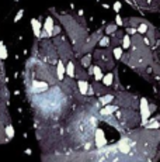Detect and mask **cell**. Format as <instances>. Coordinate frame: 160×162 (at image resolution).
Listing matches in <instances>:
<instances>
[{"instance_id":"1","label":"cell","mask_w":160,"mask_h":162,"mask_svg":"<svg viewBox=\"0 0 160 162\" xmlns=\"http://www.w3.org/2000/svg\"><path fill=\"white\" fill-rule=\"evenodd\" d=\"M155 110V106H152V109H150V106H149V102L142 97L141 99V103H139V113H141V120H142V123H146L147 121V118L150 117V113Z\"/></svg>"},{"instance_id":"2","label":"cell","mask_w":160,"mask_h":162,"mask_svg":"<svg viewBox=\"0 0 160 162\" xmlns=\"http://www.w3.org/2000/svg\"><path fill=\"white\" fill-rule=\"evenodd\" d=\"M118 110V106H115V104H107V106H103V109L100 110V114L101 116H111L112 113H115Z\"/></svg>"},{"instance_id":"3","label":"cell","mask_w":160,"mask_h":162,"mask_svg":"<svg viewBox=\"0 0 160 162\" xmlns=\"http://www.w3.org/2000/svg\"><path fill=\"white\" fill-rule=\"evenodd\" d=\"M53 18L52 17H47V20H45V24H44V31L48 34L49 37L52 35V31H53Z\"/></svg>"},{"instance_id":"4","label":"cell","mask_w":160,"mask_h":162,"mask_svg":"<svg viewBox=\"0 0 160 162\" xmlns=\"http://www.w3.org/2000/svg\"><path fill=\"white\" fill-rule=\"evenodd\" d=\"M31 26H32V31H34V35L37 37V38H39V35H41V23L37 20V18H31Z\"/></svg>"},{"instance_id":"5","label":"cell","mask_w":160,"mask_h":162,"mask_svg":"<svg viewBox=\"0 0 160 162\" xmlns=\"http://www.w3.org/2000/svg\"><path fill=\"white\" fill-rule=\"evenodd\" d=\"M65 72H66V68L62 61H59L58 65H56V79L59 81H63V76H65Z\"/></svg>"},{"instance_id":"6","label":"cell","mask_w":160,"mask_h":162,"mask_svg":"<svg viewBox=\"0 0 160 162\" xmlns=\"http://www.w3.org/2000/svg\"><path fill=\"white\" fill-rule=\"evenodd\" d=\"M66 75L70 78V79H73L75 76H76V66H75V64L70 61V62H67V65H66Z\"/></svg>"},{"instance_id":"7","label":"cell","mask_w":160,"mask_h":162,"mask_svg":"<svg viewBox=\"0 0 160 162\" xmlns=\"http://www.w3.org/2000/svg\"><path fill=\"white\" fill-rule=\"evenodd\" d=\"M77 87H79V93L86 96L87 95V90H89V83L86 81H77Z\"/></svg>"},{"instance_id":"8","label":"cell","mask_w":160,"mask_h":162,"mask_svg":"<svg viewBox=\"0 0 160 162\" xmlns=\"http://www.w3.org/2000/svg\"><path fill=\"white\" fill-rule=\"evenodd\" d=\"M93 75H94V79L97 82L103 81V78H104V75H103V72H101V68L98 66V65H93Z\"/></svg>"},{"instance_id":"9","label":"cell","mask_w":160,"mask_h":162,"mask_svg":"<svg viewBox=\"0 0 160 162\" xmlns=\"http://www.w3.org/2000/svg\"><path fill=\"white\" fill-rule=\"evenodd\" d=\"M112 100H114V96H112V95H103V96L100 97V104L107 106V104L111 103Z\"/></svg>"},{"instance_id":"10","label":"cell","mask_w":160,"mask_h":162,"mask_svg":"<svg viewBox=\"0 0 160 162\" xmlns=\"http://www.w3.org/2000/svg\"><path fill=\"white\" fill-rule=\"evenodd\" d=\"M90 64H91V55L87 54L86 56L81 58V66H83V68H90V66H91Z\"/></svg>"},{"instance_id":"11","label":"cell","mask_w":160,"mask_h":162,"mask_svg":"<svg viewBox=\"0 0 160 162\" xmlns=\"http://www.w3.org/2000/svg\"><path fill=\"white\" fill-rule=\"evenodd\" d=\"M4 132H6V137H7V140H11V138L14 137V128H13V126H11V124L6 126Z\"/></svg>"},{"instance_id":"12","label":"cell","mask_w":160,"mask_h":162,"mask_svg":"<svg viewBox=\"0 0 160 162\" xmlns=\"http://www.w3.org/2000/svg\"><path fill=\"white\" fill-rule=\"evenodd\" d=\"M112 81H114V75H112V73H107V75L103 78V83H104V86H111Z\"/></svg>"},{"instance_id":"13","label":"cell","mask_w":160,"mask_h":162,"mask_svg":"<svg viewBox=\"0 0 160 162\" xmlns=\"http://www.w3.org/2000/svg\"><path fill=\"white\" fill-rule=\"evenodd\" d=\"M6 141H9V140H7L6 132H4V126H3V123L0 120V143H6Z\"/></svg>"},{"instance_id":"14","label":"cell","mask_w":160,"mask_h":162,"mask_svg":"<svg viewBox=\"0 0 160 162\" xmlns=\"http://www.w3.org/2000/svg\"><path fill=\"white\" fill-rule=\"evenodd\" d=\"M112 55H114V58H115V59H121V58H122V48L115 47L114 51H112Z\"/></svg>"},{"instance_id":"15","label":"cell","mask_w":160,"mask_h":162,"mask_svg":"<svg viewBox=\"0 0 160 162\" xmlns=\"http://www.w3.org/2000/svg\"><path fill=\"white\" fill-rule=\"evenodd\" d=\"M128 47H131V37L129 35H124L122 37V48L128 49Z\"/></svg>"},{"instance_id":"16","label":"cell","mask_w":160,"mask_h":162,"mask_svg":"<svg viewBox=\"0 0 160 162\" xmlns=\"http://www.w3.org/2000/svg\"><path fill=\"white\" fill-rule=\"evenodd\" d=\"M7 58V49L3 45V42H0V59H6Z\"/></svg>"},{"instance_id":"17","label":"cell","mask_w":160,"mask_h":162,"mask_svg":"<svg viewBox=\"0 0 160 162\" xmlns=\"http://www.w3.org/2000/svg\"><path fill=\"white\" fill-rule=\"evenodd\" d=\"M136 31L139 32V34H145V32H147V24H146V23H141V24L138 26Z\"/></svg>"},{"instance_id":"18","label":"cell","mask_w":160,"mask_h":162,"mask_svg":"<svg viewBox=\"0 0 160 162\" xmlns=\"http://www.w3.org/2000/svg\"><path fill=\"white\" fill-rule=\"evenodd\" d=\"M110 42H111V41H110V38H108V37H103V38L100 40V42H98V44H100L101 47H108V45H110Z\"/></svg>"},{"instance_id":"19","label":"cell","mask_w":160,"mask_h":162,"mask_svg":"<svg viewBox=\"0 0 160 162\" xmlns=\"http://www.w3.org/2000/svg\"><path fill=\"white\" fill-rule=\"evenodd\" d=\"M117 31V24H110V26H107V28H105V32L107 34H112V32Z\"/></svg>"},{"instance_id":"20","label":"cell","mask_w":160,"mask_h":162,"mask_svg":"<svg viewBox=\"0 0 160 162\" xmlns=\"http://www.w3.org/2000/svg\"><path fill=\"white\" fill-rule=\"evenodd\" d=\"M112 9L118 13V11L121 10V1H115V3H114V6H112Z\"/></svg>"},{"instance_id":"21","label":"cell","mask_w":160,"mask_h":162,"mask_svg":"<svg viewBox=\"0 0 160 162\" xmlns=\"http://www.w3.org/2000/svg\"><path fill=\"white\" fill-rule=\"evenodd\" d=\"M115 24H117V27H119V26H122V24H124L122 18H121L119 16H117V18H115Z\"/></svg>"},{"instance_id":"22","label":"cell","mask_w":160,"mask_h":162,"mask_svg":"<svg viewBox=\"0 0 160 162\" xmlns=\"http://www.w3.org/2000/svg\"><path fill=\"white\" fill-rule=\"evenodd\" d=\"M59 32H61V27L59 26H55L53 27V31H52V35H58Z\"/></svg>"},{"instance_id":"23","label":"cell","mask_w":160,"mask_h":162,"mask_svg":"<svg viewBox=\"0 0 160 162\" xmlns=\"http://www.w3.org/2000/svg\"><path fill=\"white\" fill-rule=\"evenodd\" d=\"M23 14H24V11H23V10H20V11H18V13H17V16H16V18H14V21H18V20H20V18H21V17H23Z\"/></svg>"},{"instance_id":"24","label":"cell","mask_w":160,"mask_h":162,"mask_svg":"<svg viewBox=\"0 0 160 162\" xmlns=\"http://www.w3.org/2000/svg\"><path fill=\"white\" fill-rule=\"evenodd\" d=\"M14 1H18V0H14Z\"/></svg>"},{"instance_id":"25","label":"cell","mask_w":160,"mask_h":162,"mask_svg":"<svg viewBox=\"0 0 160 162\" xmlns=\"http://www.w3.org/2000/svg\"><path fill=\"white\" fill-rule=\"evenodd\" d=\"M159 144H160V143H159Z\"/></svg>"}]
</instances>
